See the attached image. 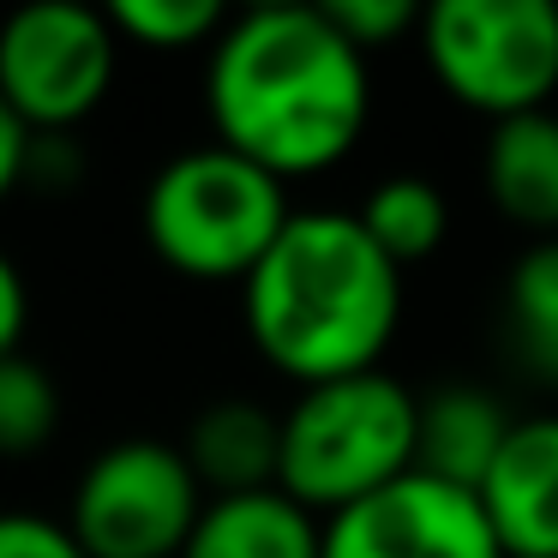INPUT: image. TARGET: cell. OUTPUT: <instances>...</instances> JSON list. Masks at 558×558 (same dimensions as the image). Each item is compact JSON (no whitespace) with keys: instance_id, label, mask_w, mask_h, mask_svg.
Instances as JSON below:
<instances>
[{"instance_id":"cell-19","label":"cell","mask_w":558,"mask_h":558,"mask_svg":"<svg viewBox=\"0 0 558 558\" xmlns=\"http://www.w3.org/2000/svg\"><path fill=\"white\" fill-rule=\"evenodd\" d=\"M0 558H85L73 529L37 510H0Z\"/></svg>"},{"instance_id":"cell-10","label":"cell","mask_w":558,"mask_h":558,"mask_svg":"<svg viewBox=\"0 0 558 558\" xmlns=\"http://www.w3.org/2000/svg\"><path fill=\"white\" fill-rule=\"evenodd\" d=\"M186 469L198 474L205 498H241V493H270L282 469V414L258 402H210L193 414L181 438Z\"/></svg>"},{"instance_id":"cell-16","label":"cell","mask_w":558,"mask_h":558,"mask_svg":"<svg viewBox=\"0 0 558 558\" xmlns=\"http://www.w3.org/2000/svg\"><path fill=\"white\" fill-rule=\"evenodd\" d=\"M61 433V385L25 349L0 361V457H37Z\"/></svg>"},{"instance_id":"cell-13","label":"cell","mask_w":558,"mask_h":558,"mask_svg":"<svg viewBox=\"0 0 558 558\" xmlns=\"http://www.w3.org/2000/svg\"><path fill=\"white\" fill-rule=\"evenodd\" d=\"M325 522L301 510L282 486L241 498H210L181 558H318Z\"/></svg>"},{"instance_id":"cell-3","label":"cell","mask_w":558,"mask_h":558,"mask_svg":"<svg viewBox=\"0 0 558 558\" xmlns=\"http://www.w3.org/2000/svg\"><path fill=\"white\" fill-rule=\"evenodd\" d=\"M414 433H421V397L385 366L306 385L282 414L277 486L325 522L414 474Z\"/></svg>"},{"instance_id":"cell-17","label":"cell","mask_w":558,"mask_h":558,"mask_svg":"<svg viewBox=\"0 0 558 558\" xmlns=\"http://www.w3.org/2000/svg\"><path fill=\"white\" fill-rule=\"evenodd\" d=\"M109 25L114 37L145 43V49H205L222 37L229 13L222 0H114Z\"/></svg>"},{"instance_id":"cell-12","label":"cell","mask_w":558,"mask_h":558,"mask_svg":"<svg viewBox=\"0 0 558 558\" xmlns=\"http://www.w3.org/2000/svg\"><path fill=\"white\" fill-rule=\"evenodd\" d=\"M481 186L498 217H510L529 234H558V114L534 109L517 121H498L486 133Z\"/></svg>"},{"instance_id":"cell-15","label":"cell","mask_w":558,"mask_h":558,"mask_svg":"<svg viewBox=\"0 0 558 558\" xmlns=\"http://www.w3.org/2000/svg\"><path fill=\"white\" fill-rule=\"evenodd\" d=\"M505 337L534 378L558 385V241H534L505 277Z\"/></svg>"},{"instance_id":"cell-5","label":"cell","mask_w":558,"mask_h":558,"mask_svg":"<svg viewBox=\"0 0 558 558\" xmlns=\"http://www.w3.org/2000/svg\"><path fill=\"white\" fill-rule=\"evenodd\" d=\"M421 54L438 90L486 121H517L558 90L553 0H433L421 13Z\"/></svg>"},{"instance_id":"cell-4","label":"cell","mask_w":558,"mask_h":558,"mask_svg":"<svg viewBox=\"0 0 558 558\" xmlns=\"http://www.w3.org/2000/svg\"><path fill=\"white\" fill-rule=\"evenodd\" d=\"M289 217L294 210L277 174L222 145L169 157L150 174L145 205H138L150 253L198 282H246L289 229Z\"/></svg>"},{"instance_id":"cell-6","label":"cell","mask_w":558,"mask_h":558,"mask_svg":"<svg viewBox=\"0 0 558 558\" xmlns=\"http://www.w3.org/2000/svg\"><path fill=\"white\" fill-rule=\"evenodd\" d=\"M205 505L210 498L186 469L181 445L121 438L78 474L66 529L85 558H181Z\"/></svg>"},{"instance_id":"cell-20","label":"cell","mask_w":558,"mask_h":558,"mask_svg":"<svg viewBox=\"0 0 558 558\" xmlns=\"http://www.w3.org/2000/svg\"><path fill=\"white\" fill-rule=\"evenodd\" d=\"M25 325H31V289H25V277H19L13 258L0 253V361H7V354H19Z\"/></svg>"},{"instance_id":"cell-8","label":"cell","mask_w":558,"mask_h":558,"mask_svg":"<svg viewBox=\"0 0 558 558\" xmlns=\"http://www.w3.org/2000/svg\"><path fill=\"white\" fill-rule=\"evenodd\" d=\"M318 558H505L474 493L402 474L385 493L325 517Z\"/></svg>"},{"instance_id":"cell-14","label":"cell","mask_w":558,"mask_h":558,"mask_svg":"<svg viewBox=\"0 0 558 558\" xmlns=\"http://www.w3.org/2000/svg\"><path fill=\"white\" fill-rule=\"evenodd\" d=\"M354 217H361V229L373 234V246L397 270L433 258L450 234V205L426 174H390V181H378Z\"/></svg>"},{"instance_id":"cell-2","label":"cell","mask_w":558,"mask_h":558,"mask_svg":"<svg viewBox=\"0 0 558 558\" xmlns=\"http://www.w3.org/2000/svg\"><path fill=\"white\" fill-rule=\"evenodd\" d=\"M241 313L253 349L301 390L378 373L402 325V270L354 210H294L241 282Z\"/></svg>"},{"instance_id":"cell-18","label":"cell","mask_w":558,"mask_h":558,"mask_svg":"<svg viewBox=\"0 0 558 558\" xmlns=\"http://www.w3.org/2000/svg\"><path fill=\"white\" fill-rule=\"evenodd\" d=\"M325 19L361 54H378V49H390L397 37L421 31V7H414V0H325Z\"/></svg>"},{"instance_id":"cell-7","label":"cell","mask_w":558,"mask_h":558,"mask_svg":"<svg viewBox=\"0 0 558 558\" xmlns=\"http://www.w3.org/2000/svg\"><path fill=\"white\" fill-rule=\"evenodd\" d=\"M114 25L78 0H37L0 25V97L37 138L73 133L114 85Z\"/></svg>"},{"instance_id":"cell-11","label":"cell","mask_w":558,"mask_h":558,"mask_svg":"<svg viewBox=\"0 0 558 558\" xmlns=\"http://www.w3.org/2000/svg\"><path fill=\"white\" fill-rule=\"evenodd\" d=\"M517 414L474 385H438L421 397V433H414V474H433L445 486L481 493L486 469L498 462Z\"/></svg>"},{"instance_id":"cell-1","label":"cell","mask_w":558,"mask_h":558,"mask_svg":"<svg viewBox=\"0 0 558 558\" xmlns=\"http://www.w3.org/2000/svg\"><path fill=\"white\" fill-rule=\"evenodd\" d=\"M205 109L222 150L289 186L337 169L361 145L373 73L325 7H253L210 43Z\"/></svg>"},{"instance_id":"cell-21","label":"cell","mask_w":558,"mask_h":558,"mask_svg":"<svg viewBox=\"0 0 558 558\" xmlns=\"http://www.w3.org/2000/svg\"><path fill=\"white\" fill-rule=\"evenodd\" d=\"M31 126L19 121L13 109H7V97H0V205L25 186V162H31Z\"/></svg>"},{"instance_id":"cell-9","label":"cell","mask_w":558,"mask_h":558,"mask_svg":"<svg viewBox=\"0 0 558 558\" xmlns=\"http://www.w3.org/2000/svg\"><path fill=\"white\" fill-rule=\"evenodd\" d=\"M474 505L505 558H558V414H522L510 426Z\"/></svg>"}]
</instances>
